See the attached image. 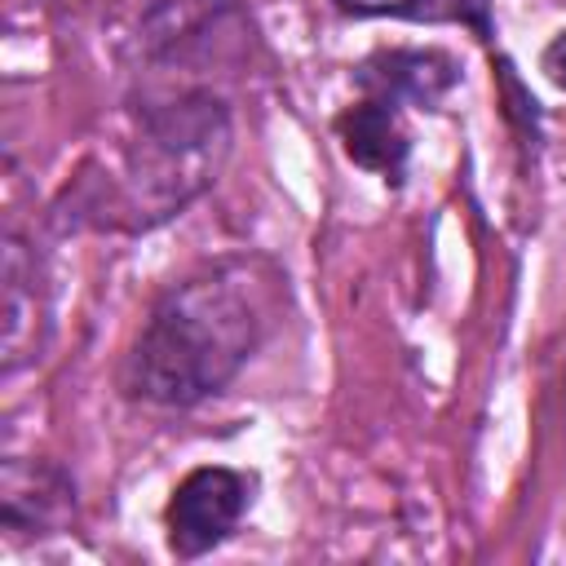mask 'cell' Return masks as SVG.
<instances>
[{
  "mask_svg": "<svg viewBox=\"0 0 566 566\" xmlns=\"http://www.w3.org/2000/svg\"><path fill=\"white\" fill-rule=\"evenodd\" d=\"M544 71H548V80L557 88H566V31H557L553 44L544 49Z\"/></svg>",
  "mask_w": 566,
  "mask_h": 566,
  "instance_id": "cell-9",
  "label": "cell"
},
{
  "mask_svg": "<svg viewBox=\"0 0 566 566\" xmlns=\"http://www.w3.org/2000/svg\"><path fill=\"white\" fill-rule=\"evenodd\" d=\"M363 97L380 102H411V106H438L442 93L460 80V66L438 49H380L354 71Z\"/></svg>",
  "mask_w": 566,
  "mask_h": 566,
  "instance_id": "cell-6",
  "label": "cell"
},
{
  "mask_svg": "<svg viewBox=\"0 0 566 566\" xmlns=\"http://www.w3.org/2000/svg\"><path fill=\"white\" fill-rule=\"evenodd\" d=\"M75 517V482L53 460H9L0 478V526L9 535H53Z\"/></svg>",
  "mask_w": 566,
  "mask_h": 566,
  "instance_id": "cell-4",
  "label": "cell"
},
{
  "mask_svg": "<svg viewBox=\"0 0 566 566\" xmlns=\"http://www.w3.org/2000/svg\"><path fill=\"white\" fill-rule=\"evenodd\" d=\"M349 18H407V22H460L491 40V0H332Z\"/></svg>",
  "mask_w": 566,
  "mask_h": 566,
  "instance_id": "cell-8",
  "label": "cell"
},
{
  "mask_svg": "<svg viewBox=\"0 0 566 566\" xmlns=\"http://www.w3.org/2000/svg\"><path fill=\"white\" fill-rule=\"evenodd\" d=\"M336 133H340L345 155H349L358 168L380 172L389 186L402 181L407 155H411V137H407V128H402L394 102L363 97V102L345 106V111L336 115Z\"/></svg>",
  "mask_w": 566,
  "mask_h": 566,
  "instance_id": "cell-7",
  "label": "cell"
},
{
  "mask_svg": "<svg viewBox=\"0 0 566 566\" xmlns=\"http://www.w3.org/2000/svg\"><path fill=\"white\" fill-rule=\"evenodd\" d=\"M279 274L261 256H226L172 283L124 363V389L155 407H195L221 394L274 323Z\"/></svg>",
  "mask_w": 566,
  "mask_h": 566,
  "instance_id": "cell-1",
  "label": "cell"
},
{
  "mask_svg": "<svg viewBox=\"0 0 566 566\" xmlns=\"http://www.w3.org/2000/svg\"><path fill=\"white\" fill-rule=\"evenodd\" d=\"M256 491L252 473L239 469H221V464H203L195 473H186L164 509V526H168V548L177 557H203L217 544H226L239 526V517L248 513Z\"/></svg>",
  "mask_w": 566,
  "mask_h": 566,
  "instance_id": "cell-3",
  "label": "cell"
},
{
  "mask_svg": "<svg viewBox=\"0 0 566 566\" xmlns=\"http://www.w3.org/2000/svg\"><path fill=\"white\" fill-rule=\"evenodd\" d=\"M230 155V111L208 88L146 93L137 106V133L124 150L119 221L150 230L199 199Z\"/></svg>",
  "mask_w": 566,
  "mask_h": 566,
  "instance_id": "cell-2",
  "label": "cell"
},
{
  "mask_svg": "<svg viewBox=\"0 0 566 566\" xmlns=\"http://www.w3.org/2000/svg\"><path fill=\"white\" fill-rule=\"evenodd\" d=\"M0 314H4V371H18L35 349L44 345L49 327V305H44V283H40V261L35 252L9 230L4 234V270H0Z\"/></svg>",
  "mask_w": 566,
  "mask_h": 566,
  "instance_id": "cell-5",
  "label": "cell"
}]
</instances>
